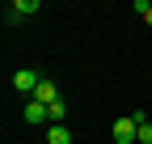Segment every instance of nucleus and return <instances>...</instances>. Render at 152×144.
Masks as SVG:
<instances>
[{
    "label": "nucleus",
    "instance_id": "nucleus-1",
    "mask_svg": "<svg viewBox=\"0 0 152 144\" xmlns=\"http://www.w3.org/2000/svg\"><path fill=\"white\" fill-rule=\"evenodd\" d=\"M135 136H140V123L131 119V115L114 123V144H135Z\"/></svg>",
    "mask_w": 152,
    "mask_h": 144
},
{
    "label": "nucleus",
    "instance_id": "nucleus-2",
    "mask_svg": "<svg viewBox=\"0 0 152 144\" xmlns=\"http://www.w3.org/2000/svg\"><path fill=\"white\" fill-rule=\"evenodd\" d=\"M38 85H42V76H38V72L34 68H21V72H17V76H13V89H21V93H38Z\"/></svg>",
    "mask_w": 152,
    "mask_h": 144
},
{
    "label": "nucleus",
    "instance_id": "nucleus-3",
    "mask_svg": "<svg viewBox=\"0 0 152 144\" xmlns=\"http://www.w3.org/2000/svg\"><path fill=\"white\" fill-rule=\"evenodd\" d=\"M42 4H38V0H17V4H9V13H4V21L13 26V21H21L26 13H38Z\"/></svg>",
    "mask_w": 152,
    "mask_h": 144
},
{
    "label": "nucleus",
    "instance_id": "nucleus-4",
    "mask_svg": "<svg viewBox=\"0 0 152 144\" xmlns=\"http://www.w3.org/2000/svg\"><path fill=\"white\" fill-rule=\"evenodd\" d=\"M34 102H42V106H55V102H59V89H55L51 81H42V85H38V93H34Z\"/></svg>",
    "mask_w": 152,
    "mask_h": 144
},
{
    "label": "nucleus",
    "instance_id": "nucleus-5",
    "mask_svg": "<svg viewBox=\"0 0 152 144\" xmlns=\"http://www.w3.org/2000/svg\"><path fill=\"white\" fill-rule=\"evenodd\" d=\"M42 119H51V115H47V106L30 98V106H26V123H42Z\"/></svg>",
    "mask_w": 152,
    "mask_h": 144
},
{
    "label": "nucleus",
    "instance_id": "nucleus-6",
    "mask_svg": "<svg viewBox=\"0 0 152 144\" xmlns=\"http://www.w3.org/2000/svg\"><path fill=\"white\" fill-rule=\"evenodd\" d=\"M47 144H72V132L64 127V123H55V127L47 132Z\"/></svg>",
    "mask_w": 152,
    "mask_h": 144
},
{
    "label": "nucleus",
    "instance_id": "nucleus-7",
    "mask_svg": "<svg viewBox=\"0 0 152 144\" xmlns=\"http://www.w3.org/2000/svg\"><path fill=\"white\" fill-rule=\"evenodd\" d=\"M47 115H51V123H64V115H68V106H64V98L55 102V106H47Z\"/></svg>",
    "mask_w": 152,
    "mask_h": 144
},
{
    "label": "nucleus",
    "instance_id": "nucleus-8",
    "mask_svg": "<svg viewBox=\"0 0 152 144\" xmlns=\"http://www.w3.org/2000/svg\"><path fill=\"white\" fill-rule=\"evenodd\" d=\"M135 144H152V123H148V119L140 123V136H135Z\"/></svg>",
    "mask_w": 152,
    "mask_h": 144
},
{
    "label": "nucleus",
    "instance_id": "nucleus-9",
    "mask_svg": "<svg viewBox=\"0 0 152 144\" xmlns=\"http://www.w3.org/2000/svg\"><path fill=\"white\" fill-rule=\"evenodd\" d=\"M144 26H148V30H152V9H148V13H144Z\"/></svg>",
    "mask_w": 152,
    "mask_h": 144
}]
</instances>
